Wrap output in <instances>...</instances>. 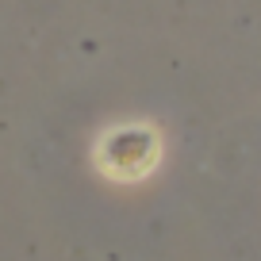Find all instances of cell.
Listing matches in <instances>:
<instances>
[{
  "mask_svg": "<svg viewBox=\"0 0 261 261\" xmlns=\"http://www.w3.org/2000/svg\"><path fill=\"white\" fill-rule=\"evenodd\" d=\"M158 139L146 127H119L104 139V165L119 177H139L154 165Z\"/></svg>",
  "mask_w": 261,
  "mask_h": 261,
  "instance_id": "1",
  "label": "cell"
}]
</instances>
